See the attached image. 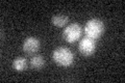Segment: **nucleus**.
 <instances>
[{
	"label": "nucleus",
	"mask_w": 125,
	"mask_h": 83,
	"mask_svg": "<svg viewBox=\"0 0 125 83\" xmlns=\"http://www.w3.org/2000/svg\"><path fill=\"white\" fill-rule=\"evenodd\" d=\"M13 69L17 72H22L27 69V60L24 57H17L13 61Z\"/></svg>",
	"instance_id": "8"
},
{
	"label": "nucleus",
	"mask_w": 125,
	"mask_h": 83,
	"mask_svg": "<svg viewBox=\"0 0 125 83\" xmlns=\"http://www.w3.org/2000/svg\"><path fill=\"white\" fill-rule=\"evenodd\" d=\"M78 50L83 56H91L96 51V41L88 37H84L79 42Z\"/></svg>",
	"instance_id": "4"
},
{
	"label": "nucleus",
	"mask_w": 125,
	"mask_h": 83,
	"mask_svg": "<svg viewBox=\"0 0 125 83\" xmlns=\"http://www.w3.org/2000/svg\"><path fill=\"white\" fill-rule=\"evenodd\" d=\"M81 27L78 23L74 22L69 24L68 26L65 27L64 31H62V38L67 43L73 44V43L77 42L79 37H81Z\"/></svg>",
	"instance_id": "3"
},
{
	"label": "nucleus",
	"mask_w": 125,
	"mask_h": 83,
	"mask_svg": "<svg viewBox=\"0 0 125 83\" xmlns=\"http://www.w3.org/2000/svg\"><path fill=\"white\" fill-rule=\"evenodd\" d=\"M104 29H105L104 23L101 21L100 19H97V18L90 19L84 25L85 37L93 38V39H95V41L98 39L101 35L103 34Z\"/></svg>",
	"instance_id": "2"
},
{
	"label": "nucleus",
	"mask_w": 125,
	"mask_h": 83,
	"mask_svg": "<svg viewBox=\"0 0 125 83\" xmlns=\"http://www.w3.org/2000/svg\"><path fill=\"white\" fill-rule=\"evenodd\" d=\"M52 59L57 65L69 68L74 62V54L67 47H58L53 51Z\"/></svg>",
	"instance_id": "1"
},
{
	"label": "nucleus",
	"mask_w": 125,
	"mask_h": 83,
	"mask_svg": "<svg viewBox=\"0 0 125 83\" xmlns=\"http://www.w3.org/2000/svg\"><path fill=\"white\" fill-rule=\"evenodd\" d=\"M29 65L32 70H41L45 65V59L42 55H34L32 58H30Z\"/></svg>",
	"instance_id": "7"
},
{
	"label": "nucleus",
	"mask_w": 125,
	"mask_h": 83,
	"mask_svg": "<svg viewBox=\"0 0 125 83\" xmlns=\"http://www.w3.org/2000/svg\"><path fill=\"white\" fill-rule=\"evenodd\" d=\"M51 23L55 27H65L69 23V17L65 14H56L52 16L51 18Z\"/></svg>",
	"instance_id": "6"
},
{
	"label": "nucleus",
	"mask_w": 125,
	"mask_h": 83,
	"mask_svg": "<svg viewBox=\"0 0 125 83\" xmlns=\"http://www.w3.org/2000/svg\"><path fill=\"white\" fill-rule=\"evenodd\" d=\"M40 47H41L40 39L36 37H28L24 39V42H23L22 49L24 51V53L31 55V54L37 53L39 51V49H40Z\"/></svg>",
	"instance_id": "5"
}]
</instances>
